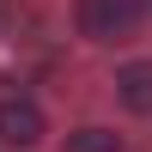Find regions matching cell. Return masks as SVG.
Returning <instances> with one entry per match:
<instances>
[{
	"mask_svg": "<svg viewBox=\"0 0 152 152\" xmlns=\"http://www.w3.org/2000/svg\"><path fill=\"white\" fill-rule=\"evenodd\" d=\"M73 24H79L85 43H128L140 31V6L134 0H73Z\"/></svg>",
	"mask_w": 152,
	"mask_h": 152,
	"instance_id": "6da1fadb",
	"label": "cell"
},
{
	"mask_svg": "<svg viewBox=\"0 0 152 152\" xmlns=\"http://www.w3.org/2000/svg\"><path fill=\"white\" fill-rule=\"evenodd\" d=\"M49 134V116L31 91H6L0 97V146L6 152H31L37 140Z\"/></svg>",
	"mask_w": 152,
	"mask_h": 152,
	"instance_id": "7a4b0ae2",
	"label": "cell"
},
{
	"mask_svg": "<svg viewBox=\"0 0 152 152\" xmlns=\"http://www.w3.org/2000/svg\"><path fill=\"white\" fill-rule=\"evenodd\" d=\"M116 104L128 110V116H152V61L116 67Z\"/></svg>",
	"mask_w": 152,
	"mask_h": 152,
	"instance_id": "3957f363",
	"label": "cell"
},
{
	"mask_svg": "<svg viewBox=\"0 0 152 152\" xmlns=\"http://www.w3.org/2000/svg\"><path fill=\"white\" fill-rule=\"evenodd\" d=\"M67 152H128V140L116 128H104V122H85V128L67 134Z\"/></svg>",
	"mask_w": 152,
	"mask_h": 152,
	"instance_id": "277c9868",
	"label": "cell"
},
{
	"mask_svg": "<svg viewBox=\"0 0 152 152\" xmlns=\"http://www.w3.org/2000/svg\"><path fill=\"white\" fill-rule=\"evenodd\" d=\"M134 6H140V18H152V0H134Z\"/></svg>",
	"mask_w": 152,
	"mask_h": 152,
	"instance_id": "5b68a950",
	"label": "cell"
},
{
	"mask_svg": "<svg viewBox=\"0 0 152 152\" xmlns=\"http://www.w3.org/2000/svg\"><path fill=\"white\" fill-rule=\"evenodd\" d=\"M0 18H6V0H0Z\"/></svg>",
	"mask_w": 152,
	"mask_h": 152,
	"instance_id": "8992f818",
	"label": "cell"
}]
</instances>
